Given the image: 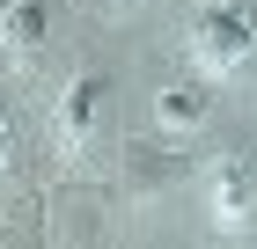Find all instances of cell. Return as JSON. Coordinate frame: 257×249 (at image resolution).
Wrapping results in <instances>:
<instances>
[{
  "label": "cell",
  "mask_w": 257,
  "mask_h": 249,
  "mask_svg": "<svg viewBox=\"0 0 257 249\" xmlns=\"http://www.w3.org/2000/svg\"><path fill=\"white\" fill-rule=\"evenodd\" d=\"M0 161H8V132H0Z\"/></svg>",
  "instance_id": "6"
},
{
  "label": "cell",
  "mask_w": 257,
  "mask_h": 249,
  "mask_svg": "<svg viewBox=\"0 0 257 249\" xmlns=\"http://www.w3.org/2000/svg\"><path fill=\"white\" fill-rule=\"evenodd\" d=\"M250 161H242V154H228V161H220L213 169V212L220 220H228V227H235V220H250V205H257V183H250Z\"/></svg>",
  "instance_id": "3"
},
{
  "label": "cell",
  "mask_w": 257,
  "mask_h": 249,
  "mask_svg": "<svg viewBox=\"0 0 257 249\" xmlns=\"http://www.w3.org/2000/svg\"><path fill=\"white\" fill-rule=\"evenodd\" d=\"M103 103H110V81H103V74H74V88L59 96V139H66V147H81V139L96 132Z\"/></svg>",
  "instance_id": "2"
},
{
  "label": "cell",
  "mask_w": 257,
  "mask_h": 249,
  "mask_svg": "<svg viewBox=\"0 0 257 249\" xmlns=\"http://www.w3.org/2000/svg\"><path fill=\"white\" fill-rule=\"evenodd\" d=\"M206 117H213V96H206V88H162L155 96V125L162 132H191Z\"/></svg>",
  "instance_id": "4"
},
{
  "label": "cell",
  "mask_w": 257,
  "mask_h": 249,
  "mask_svg": "<svg viewBox=\"0 0 257 249\" xmlns=\"http://www.w3.org/2000/svg\"><path fill=\"white\" fill-rule=\"evenodd\" d=\"M184 37L206 74H242L257 59V0H198Z\"/></svg>",
  "instance_id": "1"
},
{
  "label": "cell",
  "mask_w": 257,
  "mask_h": 249,
  "mask_svg": "<svg viewBox=\"0 0 257 249\" xmlns=\"http://www.w3.org/2000/svg\"><path fill=\"white\" fill-rule=\"evenodd\" d=\"M44 15H52V0H15V44L22 52L44 44Z\"/></svg>",
  "instance_id": "5"
}]
</instances>
